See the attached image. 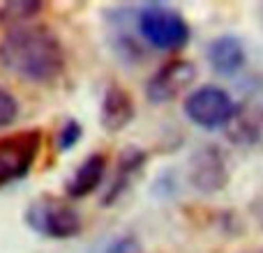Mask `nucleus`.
Here are the masks:
<instances>
[{
	"mask_svg": "<svg viewBox=\"0 0 263 253\" xmlns=\"http://www.w3.org/2000/svg\"><path fill=\"white\" fill-rule=\"evenodd\" d=\"M0 62L23 81L51 83L65 69V51L51 28L23 23L0 39Z\"/></svg>",
	"mask_w": 263,
	"mask_h": 253,
	"instance_id": "obj_1",
	"label": "nucleus"
},
{
	"mask_svg": "<svg viewBox=\"0 0 263 253\" xmlns=\"http://www.w3.org/2000/svg\"><path fill=\"white\" fill-rule=\"evenodd\" d=\"M134 23L143 41L159 51H178L192 37L187 18L164 3H145L136 9Z\"/></svg>",
	"mask_w": 263,
	"mask_h": 253,
	"instance_id": "obj_2",
	"label": "nucleus"
},
{
	"mask_svg": "<svg viewBox=\"0 0 263 253\" xmlns=\"http://www.w3.org/2000/svg\"><path fill=\"white\" fill-rule=\"evenodd\" d=\"M26 223L35 233L51 240H69L83 230L81 214L67 200L55 196H40L26 209Z\"/></svg>",
	"mask_w": 263,
	"mask_h": 253,
	"instance_id": "obj_3",
	"label": "nucleus"
},
{
	"mask_svg": "<svg viewBox=\"0 0 263 253\" xmlns=\"http://www.w3.org/2000/svg\"><path fill=\"white\" fill-rule=\"evenodd\" d=\"M185 115L201 129H222L233 120L238 106L233 97L219 86H201L185 97Z\"/></svg>",
	"mask_w": 263,
	"mask_h": 253,
	"instance_id": "obj_4",
	"label": "nucleus"
},
{
	"mask_svg": "<svg viewBox=\"0 0 263 253\" xmlns=\"http://www.w3.org/2000/svg\"><path fill=\"white\" fill-rule=\"evenodd\" d=\"M42 147V131L26 129L0 138V186L16 182L30 173Z\"/></svg>",
	"mask_w": 263,
	"mask_h": 253,
	"instance_id": "obj_5",
	"label": "nucleus"
},
{
	"mask_svg": "<svg viewBox=\"0 0 263 253\" xmlns=\"http://www.w3.org/2000/svg\"><path fill=\"white\" fill-rule=\"evenodd\" d=\"M196 81V65L185 58L166 60L145 83V97L150 104H168Z\"/></svg>",
	"mask_w": 263,
	"mask_h": 253,
	"instance_id": "obj_6",
	"label": "nucleus"
},
{
	"mask_svg": "<svg viewBox=\"0 0 263 253\" xmlns=\"http://www.w3.org/2000/svg\"><path fill=\"white\" fill-rule=\"evenodd\" d=\"M231 180L229 161L222 147L208 143L199 147L190 159V182L201 194H217Z\"/></svg>",
	"mask_w": 263,
	"mask_h": 253,
	"instance_id": "obj_7",
	"label": "nucleus"
},
{
	"mask_svg": "<svg viewBox=\"0 0 263 253\" xmlns=\"http://www.w3.org/2000/svg\"><path fill=\"white\" fill-rule=\"evenodd\" d=\"M145 163H148V152L145 150L136 147V145H127V147L120 150L118 161H116V175L111 180L106 194L102 196V205L104 207H111L116 200H120L127 194V189L134 184V180L145 168Z\"/></svg>",
	"mask_w": 263,
	"mask_h": 253,
	"instance_id": "obj_8",
	"label": "nucleus"
},
{
	"mask_svg": "<svg viewBox=\"0 0 263 253\" xmlns=\"http://www.w3.org/2000/svg\"><path fill=\"white\" fill-rule=\"evenodd\" d=\"M136 115L134 99L123 86L111 83L106 86L104 97H102L100 106V124L106 134H118L127 126Z\"/></svg>",
	"mask_w": 263,
	"mask_h": 253,
	"instance_id": "obj_9",
	"label": "nucleus"
},
{
	"mask_svg": "<svg viewBox=\"0 0 263 253\" xmlns=\"http://www.w3.org/2000/svg\"><path fill=\"white\" fill-rule=\"evenodd\" d=\"M205 58L219 76H236L247 62V51L236 35H219L208 44Z\"/></svg>",
	"mask_w": 263,
	"mask_h": 253,
	"instance_id": "obj_10",
	"label": "nucleus"
},
{
	"mask_svg": "<svg viewBox=\"0 0 263 253\" xmlns=\"http://www.w3.org/2000/svg\"><path fill=\"white\" fill-rule=\"evenodd\" d=\"M106 171V157L102 152H92L83 159L72 173L67 182H65V194L69 198H86L92 191L100 189L102 180H104Z\"/></svg>",
	"mask_w": 263,
	"mask_h": 253,
	"instance_id": "obj_11",
	"label": "nucleus"
},
{
	"mask_svg": "<svg viewBox=\"0 0 263 253\" xmlns=\"http://www.w3.org/2000/svg\"><path fill=\"white\" fill-rule=\"evenodd\" d=\"M42 0H0V23L5 26H23L42 12Z\"/></svg>",
	"mask_w": 263,
	"mask_h": 253,
	"instance_id": "obj_12",
	"label": "nucleus"
},
{
	"mask_svg": "<svg viewBox=\"0 0 263 253\" xmlns=\"http://www.w3.org/2000/svg\"><path fill=\"white\" fill-rule=\"evenodd\" d=\"M81 138H83V126L74 118H69L65 120V124L55 134V147H58V152H67V150L77 147Z\"/></svg>",
	"mask_w": 263,
	"mask_h": 253,
	"instance_id": "obj_13",
	"label": "nucleus"
},
{
	"mask_svg": "<svg viewBox=\"0 0 263 253\" xmlns=\"http://www.w3.org/2000/svg\"><path fill=\"white\" fill-rule=\"evenodd\" d=\"M18 115V104L14 99L12 92H7L5 88H0V129L9 126Z\"/></svg>",
	"mask_w": 263,
	"mask_h": 253,
	"instance_id": "obj_14",
	"label": "nucleus"
},
{
	"mask_svg": "<svg viewBox=\"0 0 263 253\" xmlns=\"http://www.w3.org/2000/svg\"><path fill=\"white\" fill-rule=\"evenodd\" d=\"M136 251H139V242H136V237H132V235L116 237V240L109 242L104 249V253H136Z\"/></svg>",
	"mask_w": 263,
	"mask_h": 253,
	"instance_id": "obj_15",
	"label": "nucleus"
}]
</instances>
